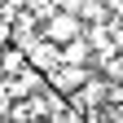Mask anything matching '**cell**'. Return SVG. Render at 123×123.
Here are the masks:
<instances>
[{
    "label": "cell",
    "instance_id": "5b68a950",
    "mask_svg": "<svg viewBox=\"0 0 123 123\" xmlns=\"http://www.w3.org/2000/svg\"><path fill=\"white\" fill-rule=\"evenodd\" d=\"M101 79H105V84H123V53L101 57Z\"/></svg>",
    "mask_w": 123,
    "mask_h": 123
},
{
    "label": "cell",
    "instance_id": "7a4b0ae2",
    "mask_svg": "<svg viewBox=\"0 0 123 123\" xmlns=\"http://www.w3.org/2000/svg\"><path fill=\"white\" fill-rule=\"evenodd\" d=\"M88 84H92V66H66V62H62V66L49 75V88L62 92V97H75V92L88 88Z\"/></svg>",
    "mask_w": 123,
    "mask_h": 123
},
{
    "label": "cell",
    "instance_id": "6da1fadb",
    "mask_svg": "<svg viewBox=\"0 0 123 123\" xmlns=\"http://www.w3.org/2000/svg\"><path fill=\"white\" fill-rule=\"evenodd\" d=\"M84 31H88V26L75 18V13H53V18L40 26V40H49V44H57V49H66V44L84 40Z\"/></svg>",
    "mask_w": 123,
    "mask_h": 123
},
{
    "label": "cell",
    "instance_id": "3957f363",
    "mask_svg": "<svg viewBox=\"0 0 123 123\" xmlns=\"http://www.w3.org/2000/svg\"><path fill=\"white\" fill-rule=\"evenodd\" d=\"M26 70H31L26 49L22 44H5V49H0V75H5V79H18V75H26Z\"/></svg>",
    "mask_w": 123,
    "mask_h": 123
},
{
    "label": "cell",
    "instance_id": "277c9868",
    "mask_svg": "<svg viewBox=\"0 0 123 123\" xmlns=\"http://www.w3.org/2000/svg\"><path fill=\"white\" fill-rule=\"evenodd\" d=\"M92 57H97V49H92V44H88V35L62 49V62H66V66H92Z\"/></svg>",
    "mask_w": 123,
    "mask_h": 123
}]
</instances>
